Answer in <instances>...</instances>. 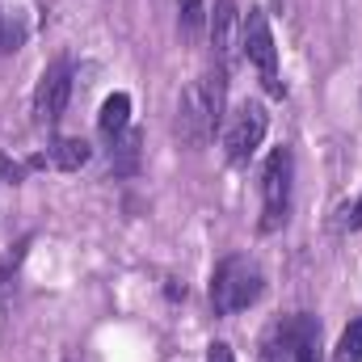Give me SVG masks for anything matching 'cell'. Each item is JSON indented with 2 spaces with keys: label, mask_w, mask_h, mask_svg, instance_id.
Instances as JSON below:
<instances>
[{
  "label": "cell",
  "mask_w": 362,
  "mask_h": 362,
  "mask_svg": "<svg viewBox=\"0 0 362 362\" xmlns=\"http://www.w3.org/2000/svg\"><path fill=\"white\" fill-rule=\"evenodd\" d=\"M223 76H228V72L215 68V72L198 76L189 89L181 93V101H177V135H181V144L202 148V144H211V135L219 131V122H223V89H228Z\"/></svg>",
  "instance_id": "obj_1"
},
{
  "label": "cell",
  "mask_w": 362,
  "mask_h": 362,
  "mask_svg": "<svg viewBox=\"0 0 362 362\" xmlns=\"http://www.w3.org/2000/svg\"><path fill=\"white\" fill-rule=\"evenodd\" d=\"M262 291H266V278L257 270V262H249L240 253L223 257L211 274V308H215V316H232V312L253 308L262 299Z\"/></svg>",
  "instance_id": "obj_2"
},
{
  "label": "cell",
  "mask_w": 362,
  "mask_h": 362,
  "mask_svg": "<svg viewBox=\"0 0 362 362\" xmlns=\"http://www.w3.org/2000/svg\"><path fill=\"white\" fill-rule=\"evenodd\" d=\"M262 362H320V320L308 312L286 316L270 333Z\"/></svg>",
  "instance_id": "obj_3"
},
{
  "label": "cell",
  "mask_w": 362,
  "mask_h": 362,
  "mask_svg": "<svg viewBox=\"0 0 362 362\" xmlns=\"http://www.w3.org/2000/svg\"><path fill=\"white\" fill-rule=\"evenodd\" d=\"M291 177H295V156L291 148H274L262 165V232H274L286 223L291 211Z\"/></svg>",
  "instance_id": "obj_4"
},
{
  "label": "cell",
  "mask_w": 362,
  "mask_h": 362,
  "mask_svg": "<svg viewBox=\"0 0 362 362\" xmlns=\"http://www.w3.org/2000/svg\"><path fill=\"white\" fill-rule=\"evenodd\" d=\"M266 131H270V114H266L262 101H245V105H236V114H232L228 127H223V152H228V165L245 169V165L257 156Z\"/></svg>",
  "instance_id": "obj_5"
},
{
  "label": "cell",
  "mask_w": 362,
  "mask_h": 362,
  "mask_svg": "<svg viewBox=\"0 0 362 362\" xmlns=\"http://www.w3.org/2000/svg\"><path fill=\"white\" fill-rule=\"evenodd\" d=\"M240 47H245L249 64L257 68V76H262L266 93L282 97V81H278V47H274L270 21H266L262 8H249V13L240 17Z\"/></svg>",
  "instance_id": "obj_6"
},
{
  "label": "cell",
  "mask_w": 362,
  "mask_h": 362,
  "mask_svg": "<svg viewBox=\"0 0 362 362\" xmlns=\"http://www.w3.org/2000/svg\"><path fill=\"white\" fill-rule=\"evenodd\" d=\"M68 97H72V64L59 59V64H51L42 72V81L34 89V122L38 127H55L64 105H68Z\"/></svg>",
  "instance_id": "obj_7"
},
{
  "label": "cell",
  "mask_w": 362,
  "mask_h": 362,
  "mask_svg": "<svg viewBox=\"0 0 362 362\" xmlns=\"http://www.w3.org/2000/svg\"><path fill=\"white\" fill-rule=\"evenodd\" d=\"M206 25H211V47H215V59H219V68L228 72V64H232V55H236V34H240V13H236V0H215V8H211Z\"/></svg>",
  "instance_id": "obj_8"
},
{
  "label": "cell",
  "mask_w": 362,
  "mask_h": 362,
  "mask_svg": "<svg viewBox=\"0 0 362 362\" xmlns=\"http://www.w3.org/2000/svg\"><path fill=\"white\" fill-rule=\"evenodd\" d=\"M127 122H131V97H127V93H110V97L101 101V114H97L101 135H105V139H118V135L127 131Z\"/></svg>",
  "instance_id": "obj_9"
},
{
  "label": "cell",
  "mask_w": 362,
  "mask_h": 362,
  "mask_svg": "<svg viewBox=\"0 0 362 362\" xmlns=\"http://www.w3.org/2000/svg\"><path fill=\"white\" fill-rule=\"evenodd\" d=\"M42 156H47L51 169H59V173H76V169L89 160V144H85V139H55Z\"/></svg>",
  "instance_id": "obj_10"
},
{
  "label": "cell",
  "mask_w": 362,
  "mask_h": 362,
  "mask_svg": "<svg viewBox=\"0 0 362 362\" xmlns=\"http://www.w3.org/2000/svg\"><path fill=\"white\" fill-rule=\"evenodd\" d=\"M110 144H114V148H110V169L122 173V177L135 173V169H139V144H144V135L127 127V131H122L118 139H110Z\"/></svg>",
  "instance_id": "obj_11"
},
{
  "label": "cell",
  "mask_w": 362,
  "mask_h": 362,
  "mask_svg": "<svg viewBox=\"0 0 362 362\" xmlns=\"http://www.w3.org/2000/svg\"><path fill=\"white\" fill-rule=\"evenodd\" d=\"M333 362H362V320H350L337 350H333Z\"/></svg>",
  "instance_id": "obj_12"
},
{
  "label": "cell",
  "mask_w": 362,
  "mask_h": 362,
  "mask_svg": "<svg viewBox=\"0 0 362 362\" xmlns=\"http://www.w3.org/2000/svg\"><path fill=\"white\" fill-rule=\"evenodd\" d=\"M206 0H177V21L185 34H198L202 25H206Z\"/></svg>",
  "instance_id": "obj_13"
},
{
  "label": "cell",
  "mask_w": 362,
  "mask_h": 362,
  "mask_svg": "<svg viewBox=\"0 0 362 362\" xmlns=\"http://www.w3.org/2000/svg\"><path fill=\"white\" fill-rule=\"evenodd\" d=\"M333 228H337V232H358V228H362V194L354 198V202H346V206L337 211Z\"/></svg>",
  "instance_id": "obj_14"
},
{
  "label": "cell",
  "mask_w": 362,
  "mask_h": 362,
  "mask_svg": "<svg viewBox=\"0 0 362 362\" xmlns=\"http://www.w3.org/2000/svg\"><path fill=\"white\" fill-rule=\"evenodd\" d=\"M25 169H30V165H13L8 156H0V177H8L13 185H17V181L25 177Z\"/></svg>",
  "instance_id": "obj_15"
},
{
  "label": "cell",
  "mask_w": 362,
  "mask_h": 362,
  "mask_svg": "<svg viewBox=\"0 0 362 362\" xmlns=\"http://www.w3.org/2000/svg\"><path fill=\"white\" fill-rule=\"evenodd\" d=\"M206 362H236L232 358V346H228V341H215L211 354H206Z\"/></svg>",
  "instance_id": "obj_16"
},
{
  "label": "cell",
  "mask_w": 362,
  "mask_h": 362,
  "mask_svg": "<svg viewBox=\"0 0 362 362\" xmlns=\"http://www.w3.org/2000/svg\"><path fill=\"white\" fill-rule=\"evenodd\" d=\"M0 55H8V21H4V13H0Z\"/></svg>",
  "instance_id": "obj_17"
}]
</instances>
